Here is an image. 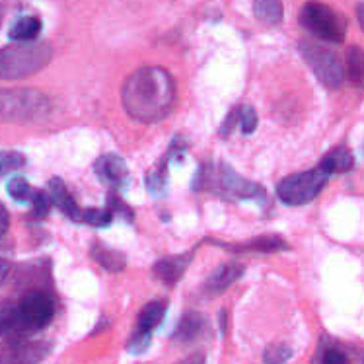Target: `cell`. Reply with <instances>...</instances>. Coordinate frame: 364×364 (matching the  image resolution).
Here are the masks:
<instances>
[{"mask_svg": "<svg viewBox=\"0 0 364 364\" xmlns=\"http://www.w3.org/2000/svg\"><path fill=\"white\" fill-rule=\"evenodd\" d=\"M238 115H240V109H234V112H230V115L226 117L223 129H220L223 136H228V134L232 133V129H234V125H236V121H240Z\"/></svg>", "mask_w": 364, "mask_h": 364, "instance_id": "f546056e", "label": "cell"}, {"mask_svg": "<svg viewBox=\"0 0 364 364\" xmlns=\"http://www.w3.org/2000/svg\"><path fill=\"white\" fill-rule=\"evenodd\" d=\"M123 107L139 123H158L176 104V82L160 67H142L127 78L121 90Z\"/></svg>", "mask_w": 364, "mask_h": 364, "instance_id": "6da1fadb", "label": "cell"}, {"mask_svg": "<svg viewBox=\"0 0 364 364\" xmlns=\"http://www.w3.org/2000/svg\"><path fill=\"white\" fill-rule=\"evenodd\" d=\"M195 189L199 191H213L224 199H253L263 201L267 193L265 189L250 179L240 178L236 171L226 164L218 166H201V170L195 178Z\"/></svg>", "mask_w": 364, "mask_h": 364, "instance_id": "277c9868", "label": "cell"}, {"mask_svg": "<svg viewBox=\"0 0 364 364\" xmlns=\"http://www.w3.org/2000/svg\"><path fill=\"white\" fill-rule=\"evenodd\" d=\"M327 179H329V173L321 170L320 166L314 170L292 173L277 186V197L289 207H302V205L312 203L323 191Z\"/></svg>", "mask_w": 364, "mask_h": 364, "instance_id": "52a82bcc", "label": "cell"}, {"mask_svg": "<svg viewBox=\"0 0 364 364\" xmlns=\"http://www.w3.org/2000/svg\"><path fill=\"white\" fill-rule=\"evenodd\" d=\"M347 73L355 84H364V51L360 47H350L347 53Z\"/></svg>", "mask_w": 364, "mask_h": 364, "instance_id": "603a6c76", "label": "cell"}, {"mask_svg": "<svg viewBox=\"0 0 364 364\" xmlns=\"http://www.w3.org/2000/svg\"><path fill=\"white\" fill-rule=\"evenodd\" d=\"M6 191L16 203H31L33 201V195H36L38 189H33V187L28 183V179L14 178L8 181Z\"/></svg>", "mask_w": 364, "mask_h": 364, "instance_id": "7402d4cb", "label": "cell"}, {"mask_svg": "<svg viewBox=\"0 0 364 364\" xmlns=\"http://www.w3.org/2000/svg\"><path fill=\"white\" fill-rule=\"evenodd\" d=\"M146 186L152 193L160 195L166 189V166H160L158 170H154L152 173H149L146 178Z\"/></svg>", "mask_w": 364, "mask_h": 364, "instance_id": "f1b7e54d", "label": "cell"}, {"mask_svg": "<svg viewBox=\"0 0 364 364\" xmlns=\"http://www.w3.org/2000/svg\"><path fill=\"white\" fill-rule=\"evenodd\" d=\"M8 271H10V265H8V261L0 259V287H2V283L6 281Z\"/></svg>", "mask_w": 364, "mask_h": 364, "instance_id": "d6a6232c", "label": "cell"}, {"mask_svg": "<svg viewBox=\"0 0 364 364\" xmlns=\"http://www.w3.org/2000/svg\"><path fill=\"white\" fill-rule=\"evenodd\" d=\"M113 220V213L109 208H84V220L82 224H88L94 228H105Z\"/></svg>", "mask_w": 364, "mask_h": 364, "instance_id": "484cf974", "label": "cell"}, {"mask_svg": "<svg viewBox=\"0 0 364 364\" xmlns=\"http://www.w3.org/2000/svg\"><path fill=\"white\" fill-rule=\"evenodd\" d=\"M240 125H242V131L244 134H252L255 129H257V113L253 109L252 105H244L240 109Z\"/></svg>", "mask_w": 364, "mask_h": 364, "instance_id": "4316f807", "label": "cell"}, {"mask_svg": "<svg viewBox=\"0 0 364 364\" xmlns=\"http://www.w3.org/2000/svg\"><path fill=\"white\" fill-rule=\"evenodd\" d=\"M357 18H358V23H360V28H363L364 31V2L357 8Z\"/></svg>", "mask_w": 364, "mask_h": 364, "instance_id": "836d02e7", "label": "cell"}, {"mask_svg": "<svg viewBox=\"0 0 364 364\" xmlns=\"http://www.w3.org/2000/svg\"><path fill=\"white\" fill-rule=\"evenodd\" d=\"M53 49L45 41H16L0 49V78L20 80L36 75L51 63Z\"/></svg>", "mask_w": 364, "mask_h": 364, "instance_id": "3957f363", "label": "cell"}, {"mask_svg": "<svg viewBox=\"0 0 364 364\" xmlns=\"http://www.w3.org/2000/svg\"><path fill=\"white\" fill-rule=\"evenodd\" d=\"M213 244L220 245L224 250H230L234 253L242 252H263V253H275L289 250V245L281 236H259V238H253L250 242H242V244H224L218 240H213Z\"/></svg>", "mask_w": 364, "mask_h": 364, "instance_id": "9a60e30c", "label": "cell"}, {"mask_svg": "<svg viewBox=\"0 0 364 364\" xmlns=\"http://www.w3.org/2000/svg\"><path fill=\"white\" fill-rule=\"evenodd\" d=\"M94 171L102 183L113 187V189L125 187L127 179H129V168H127L125 160L117 154H104L102 158H97V162L94 164Z\"/></svg>", "mask_w": 364, "mask_h": 364, "instance_id": "8fae6325", "label": "cell"}, {"mask_svg": "<svg viewBox=\"0 0 364 364\" xmlns=\"http://www.w3.org/2000/svg\"><path fill=\"white\" fill-rule=\"evenodd\" d=\"M300 53H302V59L308 63V67L312 68L314 75L318 76V80L323 86L331 90L341 86L343 78H345V68L335 53L314 43V41H300Z\"/></svg>", "mask_w": 364, "mask_h": 364, "instance_id": "ba28073f", "label": "cell"}, {"mask_svg": "<svg viewBox=\"0 0 364 364\" xmlns=\"http://www.w3.org/2000/svg\"><path fill=\"white\" fill-rule=\"evenodd\" d=\"M47 195L51 199L53 207H57L63 213V215L75 220V223H80L84 220V208L75 201V197L70 195V191L65 186V181L60 178L49 179V186H47Z\"/></svg>", "mask_w": 364, "mask_h": 364, "instance_id": "7c38bea8", "label": "cell"}, {"mask_svg": "<svg viewBox=\"0 0 364 364\" xmlns=\"http://www.w3.org/2000/svg\"><path fill=\"white\" fill-rule=\"evenodd\" d=\"M205 329H207V320H205V316L199 312H186L181 316V320H179L178 327H176V331H173V341L178 343H193L197 341L203 333H205Z\"/></svg>", "mask_w": 364, "mask_h": 364, "instance_id": "2e32d148", "label": "cell"}, {"mask_svg": "<svg viewBox=\"0 0 364 364\" xmlns=\"http://www.w3.org/2000/svg\"><path fill=\"white\" fill-rule=\"evenodd\" d=\"M191 257H193V253L191 252L181 253V255L162 257V259H158L156 263H154L152 273H154V277H156L160 283L168 284V287H173L187 271L189 263H191Z\"/></svg>", "mask_w": 364, "mask_h": 364, "instance_id": "4fadbf2b", "label": "cell"}, {"mask_svg": "<svg viewBox=\"0 0 364 364\" xmlns=\"http://www.w3.org/2000/svg\"><path fill=\"white\" fill-rule=\"evenodd\" d=\"M245 267L242 263H224L220 267L210 273V277L205 283V292L208 296H216V294H223L224 290L232 287V284L238 281L240 277L244 275Z\"/></svg>", "mask_w": 364, "mask_h": 364, "instance_id": "5bb4252c", "label": "cell"}, {"mask_svg": "<svg viewBox=\"0 0 364 364\" xmlns=\"http://www.w3.org/2000/svg\"><path fill=\"white\" fill-rule=\"evenodd\" d=\"M312 364H350L349 350L331 337H321Z\"/></svg>", "mask_w": 364, "mask_h": 364, "instance_id": "e0dca14e", "label": "cell"}, {"mask_svg": "<svg viewBox=\"0 0 364 364\" xmlns=\"http://www.w3.org/2000/svg\"><path fill=\"white\" fill-rule=\"evenodd\" d=\"M168 306L162 300H154L144 306L136 318V329L131 335V339L127 343V350L131 355H142L144 350L149 349L152 343V331L162 323L164 316H166Z\"/></svg>", "mask_w": 364, "mask_h": 364, "instance_id": "30bf717a", "label": "cell"}, {"mask_svg": "<svg viewBox=\"0 0 364 364\" xmlns=\"http://www.w3.org/2000/svg\"><path fill=\"white\" fill-rule=\"evenodd\" d=\"M41 28H43V23L38 16H22L12 23L8 36L12 41H36L41 33Z\"/></svg>", "mask_w": 364, "mask_h": 364, "instance_id": "ffe728a7", "label": "cell"}, {"mask_svg": "<svg viewBox=\"0 0 364 364\" xmlns=\"http://www.w3.org/2000/svg\"><path fill=\"white\" fill-rule=\"evenodd\" d=\"M90 253H92V257H94L97 265H102L109 273H119L127 265V259L123 253H119L117 250H109L107 245L100 244V242L92 245Z\"/></svg>", "mask_w": 364, "mask_h": 364, "instance_id": "d6986e66", "label": "cell"}, {"mask_svg": "<svg viewBox=\"0 0 364 364\" xmlns=\"http://www.w3.org/2000/svg\"><path fill=\"white\" fill-rule=\"evenodd\" d=\"M292 357V349L287 343H271L267 349L263 350V363L265 364H284Z\"/></svg>", "mask_w": 364, "mask_h": 364, "instance_id": "d4e9b609", "label": "cell"}, {"mask_svg": "<svg viewBox=\"0 0 364 364\" xmlns=\"http://www.w3.org/2000/svg\"><path fill=\"white\" fill-rule=\"evenodd\" d=\"M178 364H207V360H205V355H201V353H195V355L183 358V360Z\"/></svg>", "mask_w": 364, "mask_h": 364, "instance_id": "1f68e13d", "label": "cell"}, {"mask_svg": "<svg viewBox=\"0 0 364 364\" xmlns=\"http://www.w3.org/2000/svg\"><path fill=\"white\" fill-rule=\"evenodd\" d=\"M26 166V156L18 150H2L0 152V178H4L12 171L22 170Z\"/></svg>", "mask_w": 364, "mask_h": 364, "instance_id": "cb8c5ba5", "label": "cell"}, {"mask_svg": "<svg viewBox=\"0 0 364 364\" xmlns=\"http://www.w3.org/2000/svg\"><path fill=\"white\" fill-rule=\"evenodd\" d=\"M55 300L43 290L26 292L20 300L0 304V337H28L49 326L55 318Z\"/></svg>", "mask_w": 364, "mask_h": 364, "instance_id": "7a4b0ae2", "label": "cell"}, {"mask_svg": "<svg viewBox=\"0 0 364 364\" xmlns=\"http://www.w3.org/2000/svg\"><path fill=\"white\" fill-rule=\"evenodd\" d=\"M51 112V100L33 88L0 90V121L36 123Z\"/></svg>", "mask_w": 364, "mask_h": 364, "instance_id": "5b68a950", "label": "cell"}, {"mask_svg": "<svg viewBox=\"0 0 364 364\" xmlns=\"http://www.w3.org/2000/svg\"><path fill=\"white\" fill-rule=\"evenodd\" d=\"M2 16H4V8H2V4H0V22H2Z\"/></svg>", "mask_w": 364, "mask_h": 364, "instance_id": "e575fe53", "label": "cell"}, {"mask_svg": "<svg viewBox=\"0 0 364 364\" xmlns=\"http://www.w3.org/2000/svg\"><path fill=\"white\" fill-rule=\"evenodd\" d=\"M51 343L10 337L0 343V364H41L51 355Z\"/></svg>", "mask_w": 364, "mask_h": 364, "instance_id": "9c48e42d", "label": "cell"}, {"mask_svg": "<svg viewBox=\"0 0 364 364\" xmlns=\"http://www.w3.org/2000/svg\"><path fill=\"white\" fill-rule=\"evenodd\" d=\"M253 14L263 23L277 26L283 22V2L281 0H253Z\"/></svg>", "mask_w": 364, "mask_h": 364, "instance_id": "44dd1931", "label": "cell"}, {"mask_svg": "<svg viewBox=\"0 0 364 364\" xmlns=\"http://www.w3.org/2000/svg\"><path fill=\"white\" fill-rule=\"evenodd\" d=\"M31 205H33V215L39 216V218L47 216V213H49V210H51V207H53L51 199H49L47 191H41V189H38V191H36Z\"/></svg>", "mask_w": 364, "mask_h": 364, "instance_id": "83f0119b", "label": "cell"}, {"mask_svg": "<svg viewBox=\"0 0 364 364\" xmlns=\"http://www.w3.org/2000/svg\"><path fill=\"white\" fill-rule=\"evenodd\" d=\"M8 228H10V215H8L6 207L0 203V238L6 234Z\"/></svg>", "mask_w": 364, "mask_h": 364, "instance_id": "4dcf8cb0", "label": "cell"}, {"mask_svg": "<svg viewBox=\"0 0 364 364\" xmlns=\"http://www.w3.org/2000/svg\"><path fill=\"white\" fill-rule=\"evenodd\" d=\"M353 166H355V158L350 154V150L345 149V146H337V149L329 150L320 162L321 170L329 173V176L345 173V171L353 170Z\"/></svg>", "mask_w": 364, "mask_h": 364, "instance_id": "ac0fdd59", "label": "cell"}, {"mask_svg": "<svg viewBox=\"0 0 364 364\" xmlns=\"http://www.w3.org/2000/svg\"><path fill=\"white\" fill-rule=\"evenodd\" d=\"M300 26L306 31H310L314 38L327 43H343L347 36V20L337 10L320 0H310L302 6Z\"/></svg>", "mask_w": 364, "mask_h": 364, "instance_id": "8992f818", "label": "cell"}]
</instances>
